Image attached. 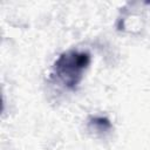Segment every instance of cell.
I'll return each instance as SVG.
<instances>
[{
  "mask_svg": "<svg viewBox=\"0 0 150 150\" xmlns=\"http://www.w3.org/2000/svg\"><path fill=\"white\" fill-rule=\"evenodd\" d=\"M89 62L90 55L87 52H64L54 63V75L66 88L73 89L81 81Z\"/></svg>",
  "mask_w": 150,
  "mask_h": 150,
  "instance_id": "cell-1",
  "label": "cell"
},
{
  "mask_svg": "<svg viewBox=\"0 0 150 150\" xmlns=\"http://www.w3.org/2000/svg\"><path fill=\"white\" fill-rule=\"evenodd\" d=\"M94 125L96 127H100L101 130H107L109 127H110V123L107 118H103V117H96L94 118Z\"/></svg>",
  "mask_w": 150,
  "mask_h": 150,
  "instance_id": "cell-2",
  "label": "cell"
}]
</instances>
